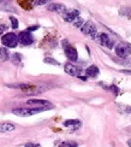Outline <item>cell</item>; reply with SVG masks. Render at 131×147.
I'll use <instances>...</instances> for the list:
<instances>
[{
	"label": "cell",
	"mask_w": 131,
	"mask_h": 147,
	"mask_svg": "<svg viewBox=\"0 0 131 147\" xmlns=\"http://www.w3.org/2000/svg\"><path fill=\"white\" fill-rule=\"evenodd\" d=\"M48 10L53 11V12H57V13H64V12L66 11L65 6L63 4H51V5H48Z\"/></svg>",
	"instance_id": "cell-11"
},
{
	"label": "cell",
	"mask_w": 131,
	"mask_h": 147,
	"mask_svg": "<svg viewBox=\"0 0 131 147\" xmlns=\"http://www.w3.org/2000/svg\"><path fill=\"white\" fill-rule=\"evenodd\" d=\"M78 17H79V12L77 10H66L63 13V18L66 22L70 23H73Z\"/></svg>",
	"instance_id": "cell-8"
},
{
	"label": "cell",
	"mask_w": 131,
	"mask_h": 147,
	"mask_svg": "<svg viewBox=\"0 0 131 147\" xmlns=\"http://www.w3.org/2000/svg\"><path fill=\"white\" fill-rule=\"evenodd\" d=\"M18 38V41L21 42L22 45H24V46H28V45H32L33 42H34V38H33V35L30 34L29 32H22V33H19V35L17 36Z\"/></svg>",
	"instance_id": "cell-5"
},
{
	"label": "cell",
	"mask_w": 131,
	"mask_h": 147,
	"mask_svg": "<svg viewBox=\"0 0 131 147\" xmlns=\"http://www.w3.org/2000/svg\"><path fill=\"white\" fill-rule=\"evenodd\" d=\"M26 147H39L37 144H26Z\"/></svg>",
	"instance_id": "cell-26"
},
{
	"label": "cell",
	"mask_w": 131,
	"mask_h": 147,
	"mask_svg": "<svg viewBox=\"0 0 131 147\" xmlns=\"http://www.w3.org/2000/svg\"><path fill=\"white\" fill-rule=\"evenodd\" d=\"M81 30H82V33L84 35H88V36H90V38H93V39L96 38V34H97L96 27H95V24L93 22H85L82 26V28H81Z\"/></svg>",
	"instance_id": "cell-4"
},
{
	"label": "cell",
	"mask_w": 131,
	"mask_h": 147,
	"mask_svg": "<svg viewBox=\"0 0 131 147\" xmlns=\"http://www.w3.org/2000/svg\"><path fill=\"white\" fill-rule=\"evenodd\" d=\"M36 29H39V27H37V26H35V27H29L28 28V30H27V32H33V30H36Z\"/></svg>",
	"instance_id": "cell-25"
},
{
	"label": "cell",
	"mask_w": 131,
	"mask_h": 147,
	"mask_svg": "<svg viewBox=\"0 0 131 147\" xmlns=\"http://www.w3.org/2000/svg\"><path fill=\"white\" fill-rule=\"evenodd\" d=\"M116 53L118 57L126 58L131 54V45L129 42H120L119 45L116 47Z\"/></svg>",
	"instance_id": "cell-2"
},
{
	"label": "cell",
	"mask_w": 131,
	"mask_h": 147,
	"mask_svg": "<svg viewBox=\"0 0 131 147\" xmlns=\"http://www.w3.org/2000/svg\"><path fill=\"white\" fill-rule=\"evenodd\" d=\"M1 42H3V45L6 46V47L15 48L18 45V38H17V35L13 34V33H7L1 38Z\"/></svg>",
	"instance_id": "cell-3"
},
{
	"label": "cell",
	"mask_w": 131,
	"mask_h": 147,
	"mask_svg": "<svg viewBox=\"0 0 131 147\" xmlns=\"http://www.w3.org/2000/svg\"><path fill=\"white\" fill-rule=\"evenodd\" d=\"M27 105L29 106H34V105H37L39 107H43V109H51L53 107L52 104L47 101V100H41V99H30L27 101Z\"/></svg>",
	"instance_id": "cell-7"
},
{
	"label": "cell",
	"mask_w": 131,
	"mask_h": 147,
	"mask_svg": "<svg viewBox=\"0 0 131 147\" xmlns=\"http://www.w3.org/2000/svg\"><path fill=\"white\" fill-rule=\"evenodd\" d=\"M97 39H99V42H100V44H101L102 46H107L108 48L113 47V44H112V41H110V38H108L107 34H105V33L99 34Z\"/></svg>",
	"instance_id": "cell-10"
},
{
	"label": "cell",
	"mask_w": 131,
	"mask_h": 147,
	"mask_svg": "<svg viewBox=\"0 0 131 147\" xmlns=\"http://www.w3.org/2000/svg\"><path fill=\"white\" fill-rule=\"evenodd\" d=\"M119 15L131 20V7H124V9L119 10Z\"/></svg>",
	"instance_id": "cell-17"
},
{
	"label": "cell",
	"mask_w": 131,
	"mask_h": 147,
	"mask_svg": "<svg viewBox=\"0 0 131 147\" xmlns=\"http://www.w3.org/2000/svg\"><path fill=\"white\" fill-rule=\"evenodd\" d=\"M7 87H11V88H19V89H29V88H32L33 86L29 84V83H17V84H7Z\"/></svg>",
	"instance_id": "cell-15"
},
{
	"label": "cell",
	"mask_w": 131,
	"mask_h": 147,
	"mask_svg": "<svg viewBox=\"0 0 131 147\" xmlns=\"http://www.w3.org/2000/svg\"><path fill=\"white\" fill-rule=\"evenodd\" d=\"M64 69H65V72L69 74V75H71V76H81V72H82V69L78 68V66L76 65H73V64H66L64 66Z\"/></svg>",
	"instance_id": "cell-9"
},
{
	"label": "cell",
	"mask_w": 131,
	"mask_h": 147,
	"mask_svg": "<svg viewBox=\"0 0 131 147\" xmlns=\"http://www.w3.org/2000/svg\"><path fill=\"white\" fill-rule=\"evenodd\" d=\"M6 28H7V27H6L5 24H0V34H3L6 30Z\"/></svg>",
	"instance_id": "cell-23"
},
{
	"label": "cell",
	"mask_w": 131,
	"mask_h": 147,
	"mask_svg": "<svg viewBox=\"0 0 131 147\" xmlns=\"http://www.w3.org/2000/svg\"><path fill=\"white\" fill-rule=\"evenodd\" d=\"M83 23H84V21H83V20H82V18H81V17H78L77 20L73 22V26H75V27H77V28H82Z\"/></svg>",
	"instance_id": "cell-19"
},
{
	"label": "cell",
	"mask_w": 131,
	"mask_h": 147,
	"mask_svg": "<svg viewBox=\"0 0 131 147\" xmlns=\"http://www.w3.org/2000/svg\"><path fill=\"white\" fill-rule=\"evenodd\" d=\"M33 4H35V5H43V4H47V1L46 0H41V1H33Z\"/></svg>",
	"instance_id": "cell-24"
},
{
	"label": "cell",
	"mask_w": 131,
	"mask_h": 147,
	"mask_svg": "<svg viewBox=\"0 0 131 147\" xmlns=\"http://www.w3.org/2000/svg\"><path fill=\"white\" fill-rule=\"evenodd\" d=\"M99 72H100V70H99L97 66L91 65V66H89V68L85 70V75L88 77H96L99 75Z\"/></svg>",
	"instance_id": "cell-13"
},
{
	"label": "cell",
	"mask_w": 131,
	"mask_h": 147,
	"mask_svg": "<svg viewBox=\"0 0 131 147\" xmlns=\"http://www.w3.org/2000/svg\"><path fill=\"white\" fill-rule=\"evenodd\" d=\"M120 72H123V74H128V75H131V70H122Z\"/></svg>",
	"instance_id": "cell-27"
},
{
	"label": "cell",
	"mask_w": 131,
	"mask_h": 147,
	"mask_svg": "<svg viewBox=\"0 0 131 147\" xmlns=\"http://www.w3.org/2000/svg\"><path fill=\"white\" fill-rule=\"evenodd\" d=\"M10 58V54H9V51L6 50L5 47H0V60L1 62H5Z\"/></svg>",
	"instance_id": "cell-16"
},
{
	"label": "cell",
	"mask_w": 131,
	"mask_h": 147,
	"mask_svg": "<svg viewBox=\"0 0 131 147\" xmlns=\"http://www.w3.org/2000/svg\"><path fill=\"white\" fill-rule=\"evenodd\" d=\"M128 145H129V146L131 147V140H129V142H128Z\"/></svg>",
	"instance_id": "cell-28"
},
{
	"label": "cell",
	"mask_w": 131,
	"mask_h": 147,
	"mask_svg": "<svg viewBox=\"0 0 131 147\" xmlns=\"http://www.w3.org/2000/svg\"><path fill=\"white\" fill-rule=\"evenodd\" d=\"M64 47H65V56L67 57L69 60L71 62H76L77 58H78V53L76 51V48L72 47V46H67L66 45V41H64Z\"/></svg>",
	"instance_id": "cell-6"
},
{
	"label": "cell",
	"mask_w": 131,
	"mask_h": 147,
	"mask_svg": "<svg viewBox=\"0 0 131 147\" xmlns=\"http://www.w3.org/2000/svg\"><path fill=\"white\" fill-rule=\"evenodd\" d=\"M59 147H77V144L72 141H64L59 145Z\"/></svg>",
	"instance_id": "cell-18"
},
{
	"label": "cell",
	"mask_w": 131,
	"mask_h": 147,
	"mask_svg": "<svg viewBox=\"0 0 131 147\" xmlns=\"http://www.w3.org/2000/svg\"><path fill=\"white\" fill-rule=\"evenodd\" d=\"M45 63L52 64V65H59V63L57 62V60H54V59H52V58H46V59H45Z\"/></svg>",
	"instance_id": "cell-22"
},
{
	"label": "cell",
	"mask_w": 131,
	"mask_h": 147,
	"mask_svg": "<svg viewBox=\"0 0 131 147\" xmlns=\"http://www.w3.org/2000/svg\"><path fill=\"white\" fill-rule=\"evenodd\" d=\"M64 125L65 127H71L72 130H75V129H77V128L81 127V122L78 119H67V121L64 122Z\"/></svg>",
	"instance_id": "cell-14"
},
{
	"label": "cell",
	"mask_w": 131,
	"mask_h": 147,
	"mask_svg": "<svg viewBox=\"0 0 131 147\" xmlns=\"http://www.w3.org/2000/svg\"><path fill=\"white\" fill-rule=\"evenodd\" d=\"M12 60H13V63H15V64L21 63V56H19L18 53H15L13 56H12Z\"/></svg>",
	"instance_id": "cell-21"
},
{
	"label": "cell",
	"mask_w": 131,
	"mask_h": 147,
	"mask_svg": "<svg viewBox=\"0 0 131 147\" xmlns=\"http://www.w3.org/2000/svg\"><path fill=\"white\" fill-rule=\"evenodd\" d=\"M47 109H43V107H30V109H13L12 110V113L16 115V116H19V117H30V116H34L36 113H40L46 111Z\"/></svg>",
	"instance_id": "cell-1"
},
{
	"label": "cell",
	"mask_w": 131,
	"mask_h": 147,
	"mask_svg": "<svg viewBox=\"0 0 131 147\" xmlns=\"http://www.w3.org/2000/svg\"><path fill=\"white\" fill-rule=\"evenodd\" d=\"M10 21H11V23H12V28L17 29V28H18V20H17V18H15L13 16H11V17H10Z\"/></svg>",
	"instance_id": "cell-20"
},
{
	"label": "cell",
	"mask_w": 131,
	"mask_h": 147,
	"mask_svg": "<svg viewBox=\"0 0 131 147\" xmlns=\"http://www.w3.org/2000/svg\"><path fill=\"white\" fill-rule=\"evenodd\" d=\"M16 129V127L15 124H12V123H1L0 124V133H10V131H13Z\"/></svg>",
	"instance_id": "cell-12"
}]
</instances>
